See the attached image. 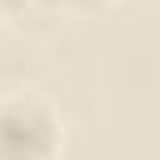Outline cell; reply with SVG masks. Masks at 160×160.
Returning a JSON list of instances; mask_svg holds the SVG:
<instances>
[{"mask_svg":"<svg viewBox=\"0 0 160 160\" xmlns=\"http://www.w3.org/2000/svg\"><path fill=\"white\" fill-rule=\"evenodd\" d=\"M65 147V121L43 95H0V160H48Z\"/></svg>","mask_w":160,"mask_h":160,"instance_id":"6da1fadb","label":"cell"}]
</instances>
